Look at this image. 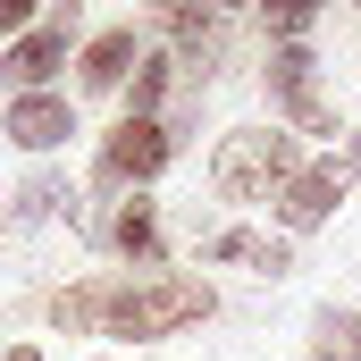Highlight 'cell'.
<instances>
[{"mask_svg":"<svg viewBox=\"0 0 361 361\" xmlns=\"http://www.w3.org/2000/svg\"><path fill=\"white\" fill-rule=\"evenodd\" d=\"M219 311V294L202 277L152 269V277H101V336H177V328H202Z\"/></svg>","mask_w":361,"mask_h":361,"instance_id":"cell-1","label":"cell"},{"mask_svg":"<svg viewBox=\"0 0 361 361\" xmlns=\"http://www.w3.org/2000/svg\"><path fill=\"white\" fill-rule=\"evenodd\" d=\"M294 177H302V135H286V126H235L210 160L219 202H277Z\"/></svg>","mask_w":361,"mask_h":361,"instance_id":"cell-2","label":"cell"},{"mask_svg":"<svg viewBox=\"0 0 361 361\" xmlns=\"http://www.w3.org/2000/svg\"><path fill=\"white\" fill-rule=\"evenodd\" d=\"M169 160H177V126L169 118H118L109 135H101V152H92V185L101 193H143L152 177H169Z\"/></svg>","mask_w":361,"mask_h":361,"instance_id":"cell-3","label":"cell"},{"mask_svg":"<svg viewBox=\"0 0 361 361\" xmlns=\"http://www.w3.org/2000/svg\"><path fill=\"white\" fill-rule=\"evenodd\" d=\"M76 25H85V17H76V0H68V8H51V17H34L17 42H0V85H8V101H17V92H51V76L68 68Z\"/></svg>","mask_w":361,"mask_h":361,"instance_id":"cell-4","label":"cell"},{"mask_svg":"<svg viewBox=\"0 0 361 361\" xmlns=\"http://www.w3.org/2000/svg\"><path fill=\"white\" fill-rule=\"evenodd\" d=\"M261 76H269V101H277V118H286L294 135H336V109L319 101V59H311V42H277Z\"/></svg>","mask_w":361,"mask_h":361,"instance_id":"cell-5","label":"cell"},{"mask_svg":"<svg viewBox=\"0 0 361 361\" xmlns=\"http://www.w3.org/2000/svg\"><path fill=\"white\" fill-rule=\"evenodd\" d=\"M160 34H169L177 76H193V85H210V76L227 68V17H219V8H169Z\"/></svg>","mask_w":361,"mask_h":361,"instance_id":"cell-6","label":"cell"},{"mask_svg":"<svg viewBox=\"0 0 361 361\" xmlns=\"http://www.w3.org/2000/svg\"><path fill=\"white\" fill-rule=\"evenodd\" d=\"M336 202H345V169H336V160H302V177L286 185L269 210H277V227H286V235H311V227H328V219H336Z\"/></svg>","mask_w":361,"mask_h":361,"instance_id":"cell-7","label":"cell"},{"mask_svg":"<svg viewBox=\"0 0 361 361\" xmlns=\"http://www.w3.org/2000/svg\"><path fill=\"white\" fill-rule=\"evenodd\" d=\"M0 135H8L17 152H59V143L76 135V101H68V92H17V101L0 109Z\"/></svg>","mask_w":361,"mask_h":361,"instance_id":"cell-8","label":"cell"},{"mask_svg":"<svg viewBox=\"0 0 361 361\" xmlns=\"http://www.w3.org/2000/svg\"><path fill=\"white\" fill-rule=\"evenodd\" d=\"M135 59H143V34L135 25H101V34H85V51H76V85L85 92H126Z\"/></svg>","mask_w":361,"mask_h":361,"instance_id":"cell-9","label":"cell"},{"mask_svg":"<svg viewBox=\"0 0 361 361\" xmlns=\"http://www.w3.org/2000/svg\"><path fill=\"white\" fill-rule=\"evenodd\" d=\"M101 244H109V252H126V261H135V277H152L160 261H169L160 202H143V193H135V202H118V210H109V227H101Z\"/></svg>","mask_w":361,"mask_h":361,"instance_id":"cell-10","label":"cell"},{"mask_svg":"<svg viewBox=\"0 0 361 361\" xmlns=\"http://www.w3.org/2000/svg\"><path fill=\"white\" fill-rule=\"evenodd\" d=\"M51 219H76V185H68V169H34V177L8 193V227H51Z\"/></svg>","mask_w":361,"mask_h":361,"instance_id":"cell-11","label":"cell"},{"mask_svg":"<svg viewBox=\"0 0 361 361\" xmlns=\"http://www.w3.org/2000/svg\"><path fill=\"white\" fill-rule=\"evenodd\" d=\"M202 252H210V261H244L252 277H286L294 269V244H286V235H261V227H219Z\"/></svg>","mask_w":361,"mask_h":361,"instance_id":"cell-12","label":"cell"},{"mask_svg":"<svg viewBox=\"0 0 361 361\" xmlns=\"http://www.w3.org/2000/svg\"><path fill=\"white\" fill-rule=\"evenodd\" d=\"M169 92H177V59H169V51H143L135 76H126V118H160Z\"/></svg>","mask_w":361,"mask_h":361,"instance_id":"cell-13","label":"cell"},{"mask_svg":"<svg viewBox=\"0 0 361 361\" xmlns=\"http://www.w3.org/2000/svg\"><path fill=\"white\" fill-rule=\"evenodd\" d=\"M42 311H51V328H68V336H101V277H76V286H59Z\"/></svg>","mask_w":361,"mask_h":361,"instance_id":"cell-14","label":"cell"},{"mask_svg":"<svg viewBox=\"0 0 361 361\" xmlns=\"http://www.w3.org/2000/svg\"><path fill=\"white\" fill-rule=\"evenodd\" d=\"M311 361H361V311H319L311 319Z\"/></svg>","mask_w":361,"mask_h":361,"instance_id":"cell-15","label":"cell"},{"mask_svg":"<svg viewBox=\"0 0 361 361\" xmlns=\"http://www.w3.org/2000/svg\"><path fill=\"white\" fill-rule=\"evenodd\" d=\"M261 25H269V42H311V25H319V17H311L302 0H286V8H269V17H261Z\"/></svg>","mask_w":361,"mask_h":361,"instance_id":"cell-16","label":"cell"},{"mask_svg":"<svg viewBox=\"0 0 361 361\" xmlns=\"http://www.w3.org/2000/svg\"><path fill=\"white\" fill-rule=\"evenodd\" d=\"M25 25H34V0H0V42H17Z\"/></svg>","mask_w":361,"mask_h":361,"instance_id":"cell-17","label":"cell"},{"mask_svg":"<svg viewBox=\"0 0 361 361\" xmlns=\"http://www.w3.org/2000/svg\"><path fill=\"white\" fill-rule=\"evenodd\" d=\"M345 185H361V135L345 143Z\"/></svg>","mask_w":361,"mask_h":361,"instance_id":"cell-18","label":"cell"},{"mask_svg":"<svg viewBox=\"0 0 361 361\" xmlns=\"http://www.w3.org/2000/svg\"><path fill=\"white\" fill-rule=\"evenodd\" d=\"M0 361H42V345H0Z\"/></svg>","mask_w":361,"mask_h":361,"instance_id":"cell-19","label":"cell"}]
</instances>
